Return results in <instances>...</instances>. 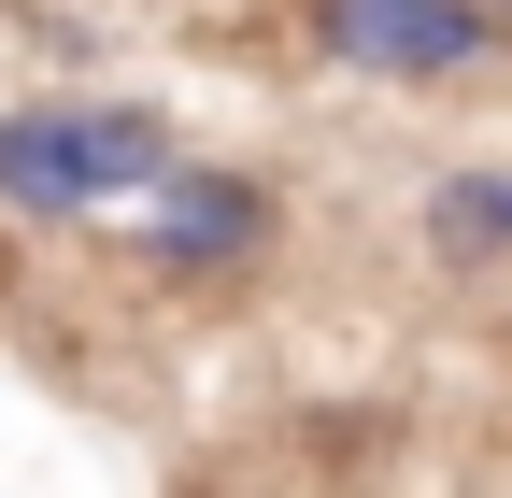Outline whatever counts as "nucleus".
Listing matches in <instances>:
<instances>
[{
	"label": "nucleus",
	"mask_w": 512,
	"mask_h": 498,
	"mask_svg": "<svg viewBox=\"0 0 512 498\" xmlns=\"http://www.w3.org/2000/svg\"><path fill=\"white\" fill-rule=\"evenodd\" d=\"M313 43L370 86H456V72L498 57V0H328Z\"/></svg>",
	"instance_id": "obj_1"
},
{
	"label": "nucleus",
	"mask_w": 512,
	"mask_h": 498,
	"mask_svg": "<svg viewBox=\"0 0 512 498\" xmlns=\"http://www.w3.org/2000/svg\"><path fill=\"white\" fill-rule=\"evenodd\" d=\"M498 15H512V0H498Z\"/></svg>",
	"instance_id": "obj_7"
},
{
	"label": "nucleus",
	"mask_w": 512,
	"mask_h": 498,
	"mask_svg": "<svg viewBox=\"0 0 512 498\" xmlns=\"http://www.w3.org/2000/svg\"><path fill=\"white\" fill-rule=\"evenodd\" d=\"M0 214H15V228H86L72 100H15V114H0Z\"/></svg>",
	"instance_id": "obj_3"
},
{
	"label": "nucleus",
	"mask_w": 512,
	"mask_h": 498,
	"mask_svg": "<svg viewBox=\"0 0 512 498\" xmlns=\"http://www.w3.org/2000/svg\"><path fill=\"white\" fill-rule=\"evenodd\" d=\"M256 242H271V185H256V171L171 157V171L143 185V257H157L171 285H214V271H242Z\"/></svg>",
	"instance_id": "obj_2"
},
{
	"label": "nucleus",
	"mask_w": 512,
	"mask_h": 498,
	"mask_svg": "<svg viewBox=\"0 0 512 498\" xmlns=\"http://www.w3.org/2000/svg\"><path fill=\"white\" fill-rule=\"evenodd\" d=\"M72 157H86V214H114V200H143L171 171V129L143 100H72Z\"/></svg>",
	"instance_id": "obj_4"
},
{
	"label": "nucleus",
	"mask_w": 512,
	"mask_h": 498,
	"mask_svg": "<svg viewBox=\"0 0 512 498\" xmlns=\"http://www.w3.org/2000/svg\"><path fill=\"white\" fill-rule=\"evenodd\" d=\"M498 43H512V15H498Z\"/></svg>",
	"instance_id": "obj_6"
},
{
	"label": "nucleus",
	"mask_w": 512,
	"mask_h": 498,
	"mask_svg": "<svg viewBox=\"0 0 512 498\" xmlns=\"http://www.w3.org/2000/svg\"><path fill=\"white\" fill-rule=\"evenodd\" d=\"M498 242H512V171H498Z\"/></svg>",
	"instance_id": "obj_5"
}]
</instances>
